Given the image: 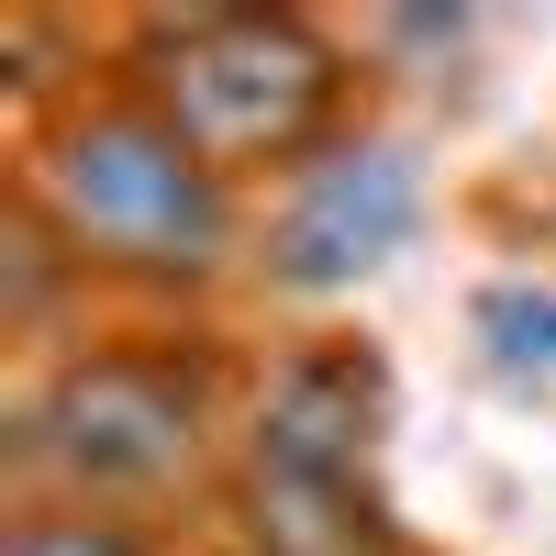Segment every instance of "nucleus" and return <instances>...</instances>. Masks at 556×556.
Returning a JSON list of instances; mask_svg holds the SVG:
<instances>
[{"label":"nucleus","mask_w":556,"mask_h":556,"mask_svg":"<svg viewBox=\"0 0 556 556\" xmlns=\"http://www.w3.org/2000/svg\"><path fill=\"white\" fill-rule=\"evenodd\" d=\"M34 212L56 223L78 267H112V278H212L235 256L223 167H201L146 101L78 112L34 156Z\"/></svg>","instance_id":"nucleus-1"},{"label":"nucleus","mask_w":556,"mask_h":556,"mask_svg":"<svg viewBox=\"0 0 556 556\" xmlns=\"http://www.w3.org/2000/svg\"><path fill=\"white\" fill-rule=\"evenodd\" d=\"M146 112L201 167H290L345 112V56L301 12H190L146 45Z\"/></svg>","instance_id":"nucleus-2"},{"label":"nucleus","mask_w":556,"mask_h":556,"mask_svg":"<svg viewBox=\"0 0 556 556\" xmlns=\"http://www.w3.org/2000/svg\"><path fill=\"white\" fill-rule=\"evenodd\" d=\"M367 445H379V367L367 356L278 367V390L256 401V468H245L267 556H390Z\"/></svg>","instance_id":"nucleus-3"},{"label":"nucleus","mask_w":556,"mask_h":556,"mask_svg":"<svg viewBox=\"0 0 556 556\" xmlns=\"http://www.w3.org/2000/svg\"><path fill=\"white\" fill-rule=\"evenodd\" d=\"M201 412L212 401H201L190 356H78L23 412V468L78 490V513L146 501L201 468Z\"/></svg>","instance_id":"nucleus-4"},{"label":"nucleus","mask_w":556,"mask_h":556,"mask_svg":"<svg viewBox=\"0 0 556 556\" xmlns=\"http://www.w3.org/2000/svg\"><path fill=\"white\" fill-rule=\"evenodd\" d=\"M424 223V178L401 146H334L323 167H301L290 212L267 223V278L290 290H345L379 256H401V235Z\"/></svg>","instance_id":"nucleus-5"},{"label":"nucleus","mask_w":556,"mask_h":556,"mask_svg":"<svg viewBox=\"0 0 556 556\" xmlns=\"http://www.w3.org/2000/svg\"><path fill=\"white\" fill-rule=\"evenodd\" d=\"M0 556H146V534H134V523H112V513H78V501H67V513H23Z\"/></svg>","instance_id":"nucleus-6"},{"label":"nucleus","mask_w":556,"mask_h":556,"mask_svg":"<svg viewBox=\"0 0 556 556\" xmlns=\"http://www.w3.org/2000/svg\"><path fill=\"white\" fill-rule=\"evenodd\" d=\"M479 323L501 334V356H545L556 367V290H490Z\"/></svg>","instance_id":"nucleus-7"},{"label":"nucleus","mask_w":556,"mask_h":556,"mask_svg":"<svg viewBox=\"0 0 556 556\" xmlns=\"http://www.w3.org/2000/svg\"><path fill=\"white\" fill-rule=\"evenodd\" d=\"M256 556H267V545H256Z\"/></svg>","instance_id":"nucleus-8"}]
</instances>
